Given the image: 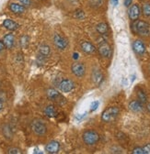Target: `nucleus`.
Wrapping results in <instances>:
<instances>
[{
  "label": "nucleus",
  "mask_w": 150,
  "mask_h": 154,
  "mask_svg": "<svg viewBox=\"0 0 150 154\" xmlns=\"http://www.w3.org/2000/svg\"><path fill=\"white\" fill-rule=\"evenodd\" d=\"M47 96H48V98L51 99L52 101H58V99L61 98L60 93L53 88H50L47 90Z\"/></svg>",
  "instance_id": "obj_13"
},
{
  "label": "nucleus",
  "mask_w": 150,
  "mask_h": 154,
  "mask_svg": "<svg viewBox=\"0 0 150 154\" xmlns=\"http://www.w3.org/2000/svg\"><path fill=\"white\" fill-rule=\"evenodd\" d=\"M4 49H5V45H4V43L1 41H0V52H1Z\"/></svg>",
  "instance_id": "obj_34"
},
{
  "label": "nucleus",
  "mask_w": 150,
  "mask_h": 154,
  "mask_svg": "<svg viewBox=\"0 0 150 154\" xmlns=\"http://www.w3.org/2000/svg\"><path fill=\"white\" fill-rule=\"evenodd\" d=\"M9 9L15 14H22L25 12V7L16 3H11L9 5Z\"/></svg>",
  "instance_id": "obj_15"
},
{
  "label": "nucleus",
  "mask_w": 150,
  "mask_h": 154,
  "mask_svg": "<svg viewBox=\"0 0 150 154\" xmlns=\"http://www.w3.org/2000/svg\"><path fill=\"white\" fill-rule=\"evenodd\" d=\"M39 52L42 56L43 57H48L51 53V49L47 45H42L39 48Z\"/></svg>",
  "instance_id": "obj_20"
},
{
  "label": "nucleus",
  "mask_w": 150,
  "mask_h": 154,
  "mask_svg": "<svg viewBox=\"0 0 150 154\" xmlns=\"http://www.w3.org/2000/svg\"><path fill=\"white\" fill-rule=\"evenodd\" d=\"M129 108L133 112H140L143 110V106H142L141 102L135 100V101H132L129 104Z\"/></svg>",
  "instance_id": "obj_17"
},
{
  "label": "nucleus",
  "mask_w": 150,
  "mask_h": 154,
  "mask_svg": "<svg viewBox=\"0 0 150 154\" xmlns=\"http://www.w3.org/2000/svg\"><path fill=\"white\" fill-rule=\"evenodd\" d=\"M3 108V101L0 100V110H1Z\"/></svg>",
  "instance_id": "obj_36"
},
{
  "label": "nucleus",
  "mask_w": 150,
  "mask_h": 154,
  "mask_svg": "<svg viewBox=\"0 0 150 154\" xmlns=\"http://www.w3.org/2000/svg\"><path fill=\"white\" fill-rule=\"evenodd\" d=\"M44 114L48 118H55L57 117V111L53 106H47L44 109Z\"/></svg>",
  "instance_id": "obj_18"
},
{
  "label": "nucleus",
  "mask_w": 150,
  "mask_h": 154,
  "mask_svg": "<svg viewBox=\"0 0 150 154\" xmlns=\"http://www.w3.org/2000/svg\"><path fill=\"white\" fill-rule=\"evenodd\" d=\"M59 149H60V144H59L58 141H55V140H53V141L49 142L45 146V150L48 153H51V154L57 153L59 151Z\"/></svg>",
  "instance_id": "obj_8"
},
{
  "label": "nucleus",
  "mask_w": 150,
  "mask_h": 154,
  "mask_svg": "<svg viewBox=\"0 0 150 154\" xmlns=\"http://www.w3.org/2000/svg\"><path fill=\"white\" fill-rule=\"evenodd\" d=\"M119 108L116 106H111L107 108L101 115V119L104 122H111L113 121L119 115Z\"/></svg>",
  "instance_id": "obj_2"
},
{
  "label": "nucleus",
  "mask_w": 150,
  "mask_h": 154,
  "mask_svg": "<svg viewBox=\"0 0 150 154\" xmlns=\"http://www.w3.org/2000/svg\"><path fill=\"white\" fill-rule=\"evenodd\" d=\"M103 3V0H90V5L92 7H100Z\"/></svg>",
  "instance_id": "obj_24"
},
{
  "label": "nucleus",
  "mask_w": 150,
  "mask_h": 154,
  "mask_svg": "<svg viewBox=\"0 0 150 154\" xmlns=\"http://www.w3.org/2000/svg\"><path fill=\"white\" fill-rule=\"evenodd\" d=\"M133 49L135 51L136 53L139 54V55H142L145 52V44L143 43L142 41H136L134 43H133Z\"/></svg>",
  "instance_id": "obj_11"
},
{
  "label": "nucleus",
  "mask_w": 150,
  "mask_h": 154,
  "mask_svg": "<svg viewBox=\"0 0 150 154\" xmlns=\"http://www.w3.org/2000/svg\"><path fill=\"white\" fill-rule=\"evenodd\" d=\"M147 109H148V111L150 112V103H149V104L147 105Z\"/></svg>",
  "instance_id": "obj_38"
},
{
  "label": "nucleus",
  "mask_w": 150,
  "mask_h": 154,
  "mask_svg": "<svg viewBox=\"0 0 150 154\" xmlns=\"http://www.w3.org/2000/svg\"><path fill=\"white\" fill-rule=\"evenodd\" d=\"M133 0H124V6L125 7H130V5L132 4Z\"/></svg>",
  "instance_id": "obj_33"
},
{
  "label": "nucleus",
  "mask_w": 150,
  "mask_h": 154,
  "mask_svg": "<svg viewBox=\"0 0 150 154\" xmlns=\"http://www.w3.org/2000/svg\"><path fill=\"white\" fill-rule=\"evenodd\" d=\"M28 41H29V38L27 37V36H23L22 38H21V46L22 47H27V45H28Z\"/></svg>",
  "instance_id": "obj_26"
},
{
  "label": "nucleus",
  "mask_w": 150,
  "mask_h": 154,
  "mask_svg": "<svg viewBox=\"0 0 150 154\" xmlns=\"http://www.w3.org/2000/svg\"><path fill=\"white\" fill-rule=\"evenodd\" d=\"M86 116H87V113H84V114H82V115H77V116H76V119L79 121V120L83 119L86 117Z\"/></svg>",
  "instance_id": "obj_31"
},
{
  "label": "nucleus",
  "mask_w": 150,
  "mask_h": 154,
  "mask_svg": "<svg viewBox=\"0 0 150 154\" xmlns=\"http://www.w3.org/2000/svg\"><path fill=\"white\" fill-rule=\"evenodd\" d=\"M143 149H144L145 154H149V153H150V144H147V145L145 146Z\"/></svg>",
  "instance_id": "obj_32"
},
{
  "label": "nucleus",
  "mask_w": 150,
  "mask_h": 154,
  "mask_svg": "<svg viewBox=\"0 0 150 154\" xmlns=\"http://www.w3.org/2000/svg\"><path fill=\"white\" fill-rule=\"evenodd\" d=\"M118 2H119V0H110V3L113 5V6H117L118 5Z\"/></svg>",
  "instance_id": "obj_35"
},
{
  "label": "nucleus",
  "mask_w": 150,
  "mask_h": 154,
  "mask_svg": "<svg viewBox=\"0 0 150 154\" xmlns=\"http://www.w3.org/2000/svg\"><path fill=\"white\" fill-rule=\"evenodd\" d=\"M3 43L5 45V47H7L8 49H11L14 44H15V38L13 34H7L4 37L3 40Z\"/></svg>",
  "instance_id": "obj_12"
},
{
  "label": "nucleus",
  "mask_w": 150,
  "mask_h": 154,
  "mask_svg": "<svg viewBox=\"0 0 150 154\" xmlns=\"http://www.w3.org/2000/svg\"><path fill=\"white\" fill-rule=\"evenodd\" d=\"M128 15H129L130 19H132V20H134V21L136 20V19L140 16V8H139L138 5L135 4V5H133L132 7H131L130 9H129Z\"/></svg>",
  "instance_id": "obj_10"
},
{
  "label": "nucleus",
  "mask_w": 150,
  "mask_h": 154,
  "mask_svg": "<svg viewBox=\"0 0 150 154\" xmlns=\"http://www.w3.org/2000/svg\"><path fill=\"white\" fill-rule=\"evenodd\" d=\"M53 42H54L55 46L57 47L58 49H60V50H64L67 46L66 40H65V38H64L63 37H61L60 35H58V34H55L54 35V37H53Z\"/></svg>",
  "instance_id": "obj_7"
},
{
  "label": "nucleus",
  "mask_w": 150,
  "mask_h": 154,
  "mask_svg": "<svg viewBox=\"0 0 150 154\" xmlns=\"http://www.w3.org/2000/svg\"><path fill=\"white\" fill-rule=\"evenodd\" d=\"M78 53H74V59H78Z\"/></svg>",
  "instance_id": "obj_37"
},
{
  "label": "nucleus",
  "mask_w": 150,
  "mask_h": 154,
  "mask_svg": "<svg viewBox=\"0 0 150 154\" xmlns=\"http://www.w3.org/2000/svg\"><path fill=\"white\" fill-rule=\"evenodd\" d=\"M75 17H77L78 19H82L85 17V14L82 10H78V11H76V13H75Z\"/></svg>",
  "instance_id": "obj_25"
},
{
  "label": "nucleus",
  "mask_w": 150,
  "mask_h": 154,
  "mask_svg": "<svg viewBox=\"0 0 150 154\" xmlns=\"http://www.w3.org/2000/svg\"><path fill=\"white\" fill-rule=\"evenodd\" d=\"M81 49L84 52L86 53H88V54H91V53H94L96 49L94 47V45L91 44L90 42H83L81 43Z\"/></svg>",
  "instance_id": "obj_14"
},
{
  "label": "nucleus",
  "mask_w": 150,
  "mask_h": 154,
  "mask_svg": "<svg viewBox=\"0 0 150 154\" xmlns=\"http://www.w3.org/2000/svg\"><path fill=\"white\" fill-rule=\"evenodd\" d=\"M74 87H75V85H74L73 81H71L69 79L63 80L59 85V88L63 93H69L74 89Z\"/></svg>",
  "instance_id": "obj_5"
},
{
  "label": "nucleus",
  "mask_w": 150,
  "mask_h": 154,
  "mask_svg": "<svg viewBox=\"0 0 150 154\" xmlns=\"http://www.w3.org/2000/svg\"><path fill=\"white\" fill-rule=\"evenodd\" d=\"M0 85H1V82H0Z\"/></svg>",
  "instance_id": "obj_39"
},
{
  "label": "nucleus",
  "mask_w": 150,
  "mask_h": 154,
  "mask_svg": "<svg viewBox=\"0 0 150 154\" xmlns=\"http://www.w3.org/2000/svg\"><path fill=\"white\" fill-rule=\"evenodd\" d=\"M102 78H103V76H102L101 72L99 70H95L94 72H92V80L95 84L100 85L101 83V81H102Z\"/></svg>",
  "instance_id": "obj_19"
},
{
  "label": "nucleus",
  "mask_w": 150,
  "mask_h": 154,
  "mask_svg": "<svg viewBox=\"0 0 150 154\" xmlns=\"http://www.w3.org/2000/svg\"><path fill=\"white\" fill-rule=\"evenodd\" d=\"M8 153H13V154H21V150L20 149H17V148H12V149H9Z\"/></svg>",
  "instance_id": "obj_28"
},
{
  "label": "nucleus",
  "mask_w": 150,
  "mask_h": 154,
  "mask_svg": "<svg viewBox=\"0 0 150 154\" xmlns=\"http://www.w3.org/2000/svg\"><path fill=\"white\" fill-rule=\"evenodd\" d=\"M137 96H138L139 102H141L142 104L146 103V95H145V94L143 91L139 90L138 93H137Z\"/></svg>",
  "instance_id": "obj_23"
},
{
  "label": "nucleus",
  "mask_w": 150,
  "mask_h": 154,
  "mask_svg": "<svg viewBox=\"0 0 150 154\" xmlns=\"http://www.w3.org/2000/svg\"><path fill=\"white\" fill-rule=\"evenodd\" d=\"M31 129L35 134L39 135V136H43L47 131V128L45 124L41 120H33L31 123Z\"/></svg>",
  "instance_id": "obj_4"
},
{
  "label": "nucleus",
  "mask_w": 150,
  "mask_h": 154,
  "mask_svg": "<svg viewBox=\"0 0 150 154\" xmlns=\"http://www.w3.org/2000/svg\"><path fill=\"white\" fill-rule=\"evenodd\" d=\"M3 26L7 29H8V30H16L18 28V23H16L15 21L11 20V19H8H8H5V20H4Z\"/></svg>",
  "instance_id": "obj_16"
},
{
  "label": "nucleus",
  "mask_w": 150,
  "mask_h": 154,
  "mask_svg": "<svg viewBox=\"0 0 150 154\" xmlns=\"http://www.w3.org/2000/svg\"><path fill=\"white\" fill-rule=\"evenodd\" d=\"M72 72H73V73L76 76L82 77L85 74V72H86L85 65L83 63H74L72 65Z\"/></svg>",
  "instance_id": "obj_6"
},
{
  "label": "nucleus",
  "mask_w": 150,
  "mask_h": 154,
  "mask_svg": "<svg viewBox=\"0 0 150 154\" xmlns=\"http://www.w3.org/2000/svg\"><path fill=\"white\" fill-rule=\"evenodd\" d=\"M99 51H100L101 55L103 56V57H105V58H109V57L111 55V49H110V46L107 42H102L101 44H100Z\"/></svg>",
  "instance_id": "obj_9"
},
{
  "label": "nucleus",
  "mask_w": 150,
  "mask_h": 154,
  "mask_svg": "<svg viewBox=\"0 0 150 154\" xmlns=\"http://www.w3.org/2000/svg\"><path fill=\"white\" fill-rule=\"evenodd\" d=\"M132 29L134 30V32H136V34L139 35H143V36H146L150 33V28L149 25L142 20H135V22L132 25Z\"/></svg>",
  "instance_id": "obj_1"
},
{
  "label": "nucleus",
  "mask_w": 150,
  "mask_h": 154,
  "mask_svg": "<svg viewBox=\"0 0 150 154\" xmlns=\"http://www.w3.org/2000/svg\"><path fill=\"white\" fill-rule=\"evenodd\" d=\"M20 2L21 4H23L24 6H30V4H31L30 0H20Z\"/></svg>",
  "instance_id": "obj_30"
},
{
  "label": "nucleus",
  "mask_w": 150,
  "mask_h": 154,
  "mask_svg": "<svg viewBox=\"0 0 150 154\" xmlns=\"http://www.w3.org/2000/svg\"><path fill=\"white\" fill-rule=\"evenodd\" d=\"M99 106H100V102L99 101H94V102L91 104V106H90V111L91 112L95 111L99 107Z\"/></svg>",
  "instance_id": "obj_27"
},
{
  "label": "nucleus",
  "mask_w": 150,
  "mask_h": 154,
  "mask_svg": "<svg viewBox=\"0 0 150 154\" xmlns=\"http://www.w3.org/2000/svg\"><path fill=\"white\" fill-rule=\"evenodd\" d=\"M100 140V135L94 130H87L83 134V140L87 145H94Z\"/></svg>",
  "instance_id": "obj_3"
},
{
  "label": "nucleus",
  "mask_w": 150,
  "mask_h": 154,
  "mask_svg": "<svg viewBox=\"0 0 150 154\" xmlns=\"http://www.w3.org/2000/svg\"><path fill=\"white\" fill-rule=\"evenodd\" d=\"M133 153L134 154H145V151H144L143 148H136V149H134Z\"/></svg>",
  "instance_id": "obj_29"
},
{
  "label": "nucleus",
  "mask_w": 150,
  "mask_h": 154,
  "mask_svg": "<svg viewBox=\"0 0 150 154\" xmlns=\"http://www.w3.org/2000/svg\"><path fill=\"white\" fill-rule=\"evenodd\" d=\"M96 29H97V31L99 33H101V34H106L108 32V29H109L108 25L106 23H103V22L98 24V26L96 27Z\"/></svg>",
  "instance_id": "obj_21"
},
{
  "label": "nucleus",
  "mask_w": 150,
  "mask_h": 154,
  "mask_svg": "<svg viewBox=\"0 0 150 154\" xmlns=\"http://www.w3.org/2000/svg\"><path fill=\"white\" fill-rule=\"evenodd\" d=\"M142 11L145 17H150V4H148V3L144 4L143 8H142Z\"/></svg>",
  "instance_id": "obj_22"
}]
</instances>
